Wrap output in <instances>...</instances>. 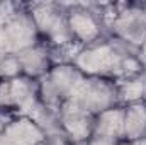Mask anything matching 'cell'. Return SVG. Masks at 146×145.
<instances>
[{
    "instance_id": "obj_1",
    "label": "cell",
    "mask_w": 146,
    "mask_h": 145,
    "mask_svg": "<svg viewBox=\"0 0 146 145\" xmlns=\"http://www.w3.org/2000/svg\"><path fill=\"white\" fill-rule=\"evenodd\" d=\"M85 75L73 63H56L44 77L39 79V99L42 104L61 109L78 91Z\"/></svg>"
},
{
    "instance_id": "obj_2",
    "label": "cell",
    "mask_w": 146,
    "mask_h": 145,
    "mask_svg": "<svg viewBox=\"0 0 146 145\" xmlns=\"http://www.w3.org/2000/svg\"><path fill=\"white\" fill-rule=\"evenodd\" d=\"M70 103L94 116L115 106H121L117 82L106 77H85Z\"/></svg>"
},
{
    "instance_id": "obj_3",
    "label": "cell",
    "mask_w": 146,
    "mask_h": 145,
    "mask_svg": "<svg viewBox=\"0 0 146 145\" xmlns=\"http://www.w3.org/2000/svg\"><path fill=\"white\" fill-rule=\"evenodd\" d=\"M39 103V80L26 75L10 80H0V111L27 116Z\"/></svg>"
},
{
    "instance_id": "obj_4",
    "label": "cell",
    "mask_w": 146,
    "mask_h": 145,
    "mask_svg": "<svg viewBox=\"0 0 146 145\" xmlns=\"http://www.w3.org/2000/svg\"><path fill=\"white\" fill-rule=\"evenodd\" d=\"M29 12L36 22L39 36L48 39L54 48H68L75 43L68 28L66 10H63L61 5L41 3Z\"/></svg>"
},
{
    "instance_id": "obj_5",
    "label": "cell",
    "mask_w": 146,
    "mask_h": 145,
    "mask_svg": "<svg viewBox=\"0 0 146 145\" xmlns=\"http://www.w3.org/2000/svg\"><path fill=\"white\" fill-rule=\"evenodd\" d=\"M112 36L134 46L141 48L146 41V10L143 5H126L122 10L114 14L110 21Z\"/></svg>"
},
{
    "instance_id": "obj_6",
    "label": "cell",
    "mask_w": 146,
    "mask_h": 145,
    "mask_svg": "<svg viewBox=\"0 0 146 145\" xmlns=\"http://www.w3.org/2000/svg\"><path fill=\"white\" fill-rule=\"evenodd\" d=\"M66 17L75 43H82L83 46H88L92 43L104 39L102 14L85 5H73L72 9L66 10Z\"/></svg>"
},
{
    "instance_id": "obj_7",
    "label": "cell",
    "mask_w": 146,
    "mask_h": 145,
    "mask_svg": "<svg viewBox=\"0 0 146 145\" xmlns=\"http://www.w3.org/2000/svg\"><path fill=\"white\" fill-rule=\"evenodd\" d=\"M0 28L7 38L10 53H21L39 43V31L31 12L27 10H17Z\"/></svg>"
},
{
    "instance_id": "obj_8",
    "label": "cell",
    "mask_w": 146,
    "mask_h": 145,
    "mask_svg": "<svg viewBox=\"0 0 146 145\" xmlns=\"http://www.w3.org/2000/svg\"><path fill=\"white\" fill-rule=\"evenodd\" d=\"M60 114H61V128L73 145H83L92 137L95 121L94 114L80 109L70 101L61 106Z\"/></svg>"
},
{
    "instance_id": "obj_9",
    "label": "cell",
    "mask_w": 146,
    "mask_h": 145,
    "mask_svg": "<svg viewBox=\"0 0 146 145\" xmlns=\"http://www.w3.org/2000/svg\"><path fill=\"white\" fill-rule=\"evenodd\" d=\"M17 55H19V62L22 67V75L34 79V80H39L41 77H44L54 65L49 48L41 43H37Z\"/></svg>"
},
{
    "instance_id": "obj_10",
    "label": "cell",
    "mask_w": 146,
    "mask_h": 145,
    "mask_svg": "<svg viewBox=\"0 0 146 145\" xmlns=\"http://www.w3.org/2000/svg\"><path fill=\"white\" fill-rule=\"evenodd\" d=\"M0 138L7 145H37L44 133L29 116H15Z\"/></svg>"
},
{
    "instance_id": "obj_11",
    "label": "cell",
    "mask_w": 146,
    "mask_h": 145,
    "mask_svg": "<svg viewBox=\"0 0 146 145\" xmlns=\"http://www.w3.org/2000/svg\"><path fill=\"white\" fill-rule=\"evenodd\" d=\"M124 142L146 140V104L143 101L124 106Z\"/></svg>"
},
{
    "instance_id": "obj_12",
    "label": "cell",
    "mask_w": 146,
    "mask_h": 145,
    "mask_svg": "<svg viewBox=\"0 0 146 145\" xmlns=\"http://www.w3.org/2000/svg\"><path fill=\"white\" fill-rule=\"evenodd\" d=\"M122 128H124V108L115 106V108L107 109V111L95 116L92 135L109 137V138H115V140L124 142Z\"/></svg>"
},
{
    "instance_id": "obj_13",
    "label": "cell",
    "mask_w": 146,
    "mask_h": 145,
    "mask_svg": "<svg viewBox=\"0 0 146 145\" xmlns=\"http://www.w3.org/2000/svg\"><path fill=\"white\" fill-rule=\"evenodd\" d=\"M27 116L39 126V130L44 133V137H46V135H53V133L63 132V128H61V114H60V109L49 108V106L39 103Z\"/></svg>"
},
{
    "instance_id": "obj_14",
    "label": "cell",
    "mask_w": 146,
    "mask_h": 145,
    "mask_svg": "<svg viewBox=\"0 0 146 145\" xmlns=\"http://www.w3.org/2000/svg\"><path fill=\"white\" fill-rule=\"evenodd\" d=\"M117 92H119V103L133 104V103L143 101V75L119 80Z\"/></svg>"
},
{
    "instance_id": "obj_15",
    "label": "cell",
    "mask_w": 146,
    "mask_h": 145,
    "mask_svg": "<svg viewBox=\"0 0 146 145\" xmlns=\"http://www.w3.org/2000/svg\"><path fill=\"white\" fill-rule=\"evenodd\" d=\"M22 75V67L17 53H7L0 56V80H10Z\"/></svg>"
},
{
    "instance_id": "obj_16",
    "label": "cell",
    "mask_w": 146,
    "mask_h": 145,
    "mask_svg": "<svg viewBox=\"0 0 146 145\" xmlns=\"http://www.w3.org/2000/svg\"><path fill=\"white\" fill-rule=\"evenodd\" d=\"M37 145H73V144L72 140L65 135V132H60V133L46 135Z\"/></svg>"
},
{
    "instance_id": "obj_17",
    "label": "cell",
    "mask_w": 146,
    "mask_h": 145,
    "mask_svg": "<svg viewBox=\"0 0 146 145\" xmlns=\"http://www.w3.org/2000/svg\"><path fill=\"white\" fill-rule=\"evenodd\" d=\"M121 140L109 138V137H100V135H92L83 145H119Z\"/></svg>"
},
{
    "instance_id": "obj_18",
    "label": "cell",
    "mask_w": 146,
    "mask_h": 145,
    "mask_svg": "<svg viewBox=\"0 0 146 145\" xmlns=\"http://www.w3.org/2000/svg\"><path fill=\"white\" fill-rule=\"evenodd\" d=\"M12 119H14L12 113H9V111H0V137L3 135L5 128L9 126V123H10Z\"/></svg>"
},
{
    "instance_id": "obj_19",
    "label": "cell",
    "mask_w": 146,
    "mask_h": 145,
    "mask_svg": "<svg viewBox=\"0 0 146 145\" xmlns=\"http://www.w3.org/2000/svg\"><path fill=\"white\" fill-rule=\"evenodd\" d=\"M139 60H141L143 70H145V73H146V41L141 44V48H139Z\"/></svg>"
},
{
    "instance_id": "obj_20",
    "label": "cell",
    "mask_w": 146,
    "mask_h": 145,
    "mask_svg": "<svg viewBox=\"0 0 146 145\" xmlns=\"http://www.w3.org/2000/svg\"><path fill=\"white\" fill-rule=\"evenodd\" d=\"M119 145H146V140H138V142H121Z\"/></svg>"
},
{
    "instance_id": "obj_21",
    "label": "cell",
    "mask_w": 146,
    "mask_h": 145,
    "mask_svg": "<svg viewBox=\"0 0 146 145\" xmlns=\"http://www.w3.org/2000/svg\"><path fill=\"white\" fill-rule=\"evenodd\" d=\"M143 103L146 104V73H143Z\"/></svg>"
},
{
    "instance_id": "obj_22",
    "label": "cell",
    "mask_w": 146,
    "mask_h": 145,
    "mask_svg": "<svg viewBox=\"0 0 146 145\" xmlns=\"http://www.w3.org/2000/svg\"><path fill=\"white\" fill-rule=\"evenodd\" d=\"M0 145H7V144H5V142H3V140H2V138H0Z\"/></svg>"
}]
</instances>
